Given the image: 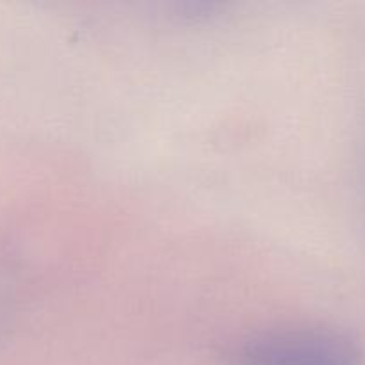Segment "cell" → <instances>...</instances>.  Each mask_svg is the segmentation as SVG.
<instances>
[{"label": "cell", "mask_w": 365, "mask_h": 365, "mask_svg": "<svg viewBox=\"0 0 365 365\" xmlns=\"http://www.w3.org/2000/svg\"><path fill=\"white\" fill-rule=\"evenodd\" d=\"M235 365H365L351 339L321 328L264 331L241 342Z\"/></svg>", "instance_id": "obj_1"}]
</instances>
